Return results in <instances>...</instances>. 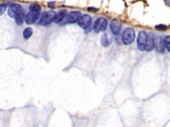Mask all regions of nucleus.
<instances>
[{"mask_svg":"<svg viewBox=\"0 0 170 127\" xmlns=\"http://www.w3.org/2000/svg\"><path fill=\"white\" fill-rule=\"evenodd\" d=\"M101 42H102V44H103L104 46L107 47L111 44L112 39L110 36H108V35L106 34L103 36V38H102Z\"/></svg>","mask_w":170,"mask_h":127,"instance_id":"nucleus-14","label":"nucleus"},{"mask_svg":"<svg viewBox=\"0 0 170 127\" xmlns=\"http://www.w3.org/2000/svg\"><path fill=\"white\" fill-rule=\"evenodd\" d=\"M154 47V36L152 34H149L148 35L146 46H145V50L148 51H150Z\"/></svg>","mask_w":170,"mask_h":127,"instance_id":"nucleus-12","label":"nucleus"},{"mask_svg":"<svg viewBox=\"0 0 170 127\" xmlns=\"http://www.w3.org/2000/svg\"><path fill=\"white\" fill-rule=\"evenodd\" d=\"M136 37V33L134 30L131 27H128L124 31L122 34V42L126 45L132 44Z\"/></svg>","mask_w":170,"mask_h":127,"instance_id":"nucleus-2","label":"nucleus"},{"mask_svg":"<svg viewBox=\"0 0 170 127\" xmlns=\"http://www.w3.org/2000/svg\"><path fill=\"white\" fill-rule=\"evenodd\" d=\"M22 10V8L20 5L18 3H13L9 7L8 11V15L11 18H14L16 17V15Z\"/></svg>","mask_w":170,"mask_h":127,"instance_id":"nucleus-6","label":"nucleus"},{"mask_svg":"<svg viewBox=\"0 0 170 127\" xmlns=\"http://www.w3.org/2000/svg\"><path fill=\"white\" fill-rule=\"evenodd\" d=\"M56 13L53 11H48L42 14L39 20V24L41 26L45 27L51 24L54 21Z\"/></svg>","mask_w":170,"mask_h":127,"instance_id":"nucleus-1","label":"nucleus"},{"mask_svg":"<svg viewBox=\"0 0 170 127\" xmlns=\"http://www.w3.org/2000/svg\"><path fill=\"white\" fill-rule=\"evenodd\" d=\"M108 26L107 20L104 17H100L97 19L95 23L94 24L93 29L94 32L99 33L100 31H104L106 29Z\"/></svg>","mask_w":170,"mask_h":127,"instance_id":"nucleus-3","label":"nucleus"},{"mask_svg":"<svg viewBox=\"0 0 170 127\" xmlns=\"http://www.w3.org/2000/svg\"><path fill=\"white\" fill-rule=\"evenodd\" d=\"M67 15V10H61L57 14H56L55 19L53 22L55 23H59L64 19V18Z\"/></svg>","mask_w":170,"mask_h":127,"instance_id":"nucleus-11","label":"nucleus"},{"mask_svg":"<svg viewBox=\"0 0 170 127\" xmlns=\"http://www.w3.org/2000/svg\"><path fill=\"white\" fill-rule=\"evenodd\" d=\"M154 46L157 51L159 52H164L165 48V41L161 37H157L156 39H154Z\"/></svg>","mask_w":170,"mask_h":127,"instance_id":"nucleus-10","label":"nucleus"},{"mask_svg":"<svg viewBox=\"0 0 170 127\" xmlns=\"http://www.w3.org/2000/svg\"><path fill=\"white\" fill-rule=\"evenodd\" d=\"M87 10L91 11V12H97L98 11V9L95 8H93V7H91V8H87Z\"/></svg>","mask_w":170,"mask_h":127,"instance_id":"nucleus-20","label":"nucleus"},{"mask_svg":"<svg viewBox=\"0 0 170 127\" xmlns=\"http://www.w3.org/2000/svg\"><path fill=\"white\" fill-rule=\"evenodd\" d=\"M77 22L81 28H84V29H86V28H89L91 25L92 18L89 15L84 14V15H82L80 17Z\"/></svg>","mask_w":170,"mask_h":127,"instance_id":"nucleus-5","label":"nucleus"},{"mask_svg":"<svg viewBox=\"0 0 170 127\" xmlns=\"http://www.w3.org/2000/svg\"><path fill=\"white\" fill-rule=\"evenodd\" d=\"M33 28L31 27H27L26 28L25 30L23 31V36L25 39H28L32 36L33 35Z\"/></svg>","mask_w":170,"mask_h":127,"instance_id":"nucleus-15","label":"nucleus"},{"mask_svg":"<svg viewBox=\"0 0 170 127\" xmlns=\"http://www.w3.org/2000/svg\"><path fill=\"white\" fill-rule=\"evenodd\" d=\"M164 1L167 6H170V0H164Z\"/></svg>","mask_w":170,"mask_h":127,"instance_id":"nucleus-22","label":"nucleus"},{"mask_svg":"<svg viewBox=\"0 0 170 127\" xmlns=\"http://www.w3.org/2000/svg\"><path fill=\"white\" fill-rule=\"evenodd\" d=\"M148 39V35L145 31H140L138 35V40H137V44L139 50L144 51L145 50V46H146Z\"/></svg>","mask_w":170,"mask_h":127,"instance_id":"nucleus-4","label":"nucleus"},{"mask_svg":"<svg viewBox=\"0 0 170 127\" xmlns=\"http://www.w3.org/2000/svg\"><path fill=\"white\" fill-rule=\"evenodd\" d=\"M122 27V23L117 20L112 21L110 23V28L112 33L115 35L119 34Z\"/></svg>","mask_w":170,"mask_h":127,"instance_id":"nucleus-9","label":"nucleus"},{"mask_svg":"<svg viewBox=\"0 0 170 127\" xmlns=\"http://www.w3.org/2000/svg\"><path fill=\"white\" fill-rule=\"evenodd\" d=\"M39 17V13L30 11L25 15V21L27 25H32L38 20Z\"/></svg>","mask_w":170,"mask_h":127,"instance_id":"nucleus-8","label":"nucleus"},{"mask_svg":"<svg viewBox=\"0 0 170 127\" xmlns=\"http://www.w3.org/2000/svg\"><path fill=\"white\" fill-rule=\"evenodd\" d=\"M165 46H166L167 50L170 52V36H167L164 39Z\"/></svg>","mask_w":170,"mask_h":127,"instance_id":"nucleus-17","label":"nucleus"},{"mask_svg":"<svg viewBox=\"0 0 170 127\" xmlns=\"http://www.w3.org/2000/svg\"><path fill=\"white\" fill-rule=\"evenodd\" d=\"M25 12H24V11L22 9V10L19 12L15 17V23L18 25H21L23 24L24 20H25Z\"/></svg>","mask_w":170,"mask_h":127,"instance_id":"nucleus-13","label":"nucleus"},{"mask_svg":"<svg viewBox=\"0 0 170 127\" xmlns=\"http://www.w3.org/2000/svg\"><path fill=\"white\" fill-rule=\"evenodd\" d=\"M30 10L31 12L39 13L41 10V8L40 6H39L37 4H31L30 6Z\"/></svg>","mask_w":170,"mask_h":127,"instance_id":"nucleus-16","label":"nucleus"},{"mask_svg":"<svg viewBox=\"0 0 170 127\" xmlns=\"http://www.w3.org/2000/svg\"><path fill=\"white\" fill-rule=\"evenodd\" d=\"M155 29L158 30V31H166L167 27L166 25H156L155 26Z\"/></svg>","mask_w":170,"mask_h":127,"instance_id":"nucleus-19","label":"nucleus"},{"mask_svg":"<svg viewBox=\"0 0 170 127\" xmlns=\"http://www.w3.org/2000/svg\"><path fill=\"white\" fill-rule=\"evenodd\" d=\"M7 9V5L5 3L0 4V16H1L5 13Z\"/></svg>","mask_w":170,"mask_h":127,"instance_id":"nucleus-18","label":"nucleus"},{"mask_svg":"<svg viewBox=\"0 0 170 127\" xmlns=\"http://www.w3.org/2000/svg\"><path fill=\"white\" fill-rule=\"evenodd\" d=\"M81 16V12L78 11H70V13L67 15L66 21L68 23H74L79 20L80 17Z\"/></svg>","mask_w":170,"mask_h":127,"instance_id":"nucleus-7","label":"nucleus"},{"mask_svg":"<svg viewBox=\"0 0 170 127\" xmlns=\"http://www.w3.org/2000/svg\"><path fill=\"white\" fill-rule=\"evenodd\" d=\"M48 6L51 8H55V2H48Z\"/></svg>","mask_w":170,"mask_h":127,"instance_id":"nucleus-21","label":"nucleus"}]
</instances>
